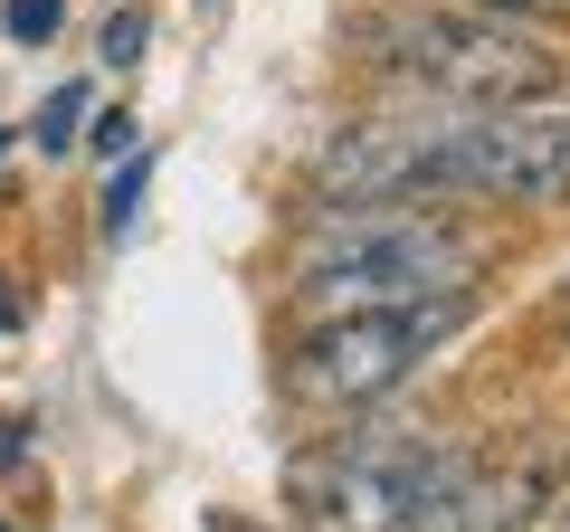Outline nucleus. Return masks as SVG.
Instances as JSON below:
<instances>
[{
	"mask_svg": "<svg viewBox=\"0 0 570 532\" xmlns=\"http://www.w3.org/2000/svg\"><path fill=\"white\" fill-rule=\"evenodd\" d=\"M20 456H29V428H20V418H0V466H20Z\"/></svg>",
	"mask_w": 570,
	"mask_h": 532,
	"instance_id": "obj_15",
	"label": "nucleus"
},
{
	"mask_svg": "<svg viewBox=\"0 0 570 532\" xmlns=\"http://www.w3.org/2000/svg\"><path fill=\"white\" fill-rule=\"evenodd\" d=\"M419 447H428V437H409V428H362V437H343V447H324L305 475H295L305 523L314 532H390V523H400V494H409Z\"/></svg>",
	"mask_w": 570,
	"mask_h": 532,
	"instance_id": "obj_5",
	"label": "nucleus"
},
{
	"mask_svg": "<svg viewBox=\"0 0 570 532\" xmlns=\"http://www.w3.org/2000/svg\"><path fill=\"white\" fill-rule=\"evenodd\" d=\"M20 314L29 305H20V286H10V266H0V333H20Z\"/></svg>",
	"mask_w": 570,
	"mask_h": 532,
	"instance_id": "obj_14",
	"label": "nucleus"
},
{
	"mask_svg": "<svg viewBox=\"0 0 570 532\" xmlns=\"http://www.w3.org/2000/svg\"><path fill=\"white\" fill-rule=\"evenodd\" d=\"M58 20H67V0H10V10H0V29H10V39H20V48L58 39Z\"/></svg>",
	"mask_w": 570,
	"mask_h": 532,
	"instance_id": "obj_9",
	"label": "nucleus"
},
{
	"mask_svg": "<svg viewBox=\"0 0 570 532\" xmlns=\"http://www.w3.org/2000/svg\"><path fill=\"white\" fill-rule=\"evenodd\" d=\"M466 314H475V295H428V305H381V314H324V324H305V343L285 362V390H295L305 410L390 400Z\"/></svg>",
	"mask_w": 570,
	"mask_h": 532,
	"instance_id": "obj_4",
	"label": "nucleus"
},
{
	"mask_svg": "<svg viewBox=\"0 0 570 532\" xmlns=\"http://www.w3.org/2000/svg\"><path fill=\"white\" fill-rule=\"evenodd\" d=\"M466 10H494V20H570V0H466Z\"/></svg>",
	"mask_w": 570,
	"mask_h": 532,
	"instance_id": "obj_11",
	"label": "nucleus"
},
{
	"mask_svg": "<svg viewBox=\"0 0 570 532\" xmlns=\"http://www.w3.org/2000/svg\"><path fill=\"white\" fill-rule=\"evenodd\" d=\"M86 144H96L105 162H124V152H134V115H96V134H86Z\"/></svg>",
	"mask_w": 570,
	"mask_h": 532,
	"instance_id": "obj_12",
	"label": "nucleus"
},
{
	"mask_svg": "<svg viewBox=\"0 0 570 532\" xmlns=\"http://www.w3.org/2000/svg\"><path fill=\"white\" fill-rule=\"evenodd\" d=\"M142 29H153L142 10H115V20H105V67H134L142 58Z\"/></svg>",
	"mask_w": 570,
	"mask_h": 532,
	"instance_id": "obj_10",
	"label": "nucleus"
},
{
	"mask_svg": "<svg viewBox=\"0 0 570 532\" xmlns=\"http://www.w3.org/2000/svg\"><path fill=\"white\" fill-rule=\"evenodd\" d=\"M428 295H475V238L438 209H324L295 247V314H381V305H428Z\"/></svg>",
	"mask_w": 570,
	"mask_h": 532,
	"instance_id": "obj_2",
	"label": "nucleus"
},
{
	"mask_svg": "<svg viewBox=\"0 0 570 532\" xmlns=\"http://www.w3.org/2000/svg\"><path fill=\"white\" fill-rule=\"evenodd\" d=\"M542 324H551V333H561V343H570V276H561V286H551V305H542Z\"/></svg>",
	"mask_w": 570,
	"mask_h": 532,
	"instance_id": "obj_13",
	"label": "nucleus"
},
{
	"mask_svg": "<svg viewBox=\"0 0 570 532\" xmlns=\"http://www.w3.org/2000/svg\"><path fill=\"white\" fill-rule=\"evenodd\" d=\"M551 532H570V485H561V494H551Z\"/></svg>",
	"mask_w": 570,
	"mask_h": 532,
	"instance_id": "obj_16",
	"label": "nucleus"
},
{
	"mask_svg": "<svg viewBox=\"0 0 570 532\" xmlns=\"http://www.w3.org/2000/svg\"><path fill=\"white\" fill-rule=\"evenodd\" d=\"M142 181H153V162L134 152V162L115 171V190H105V238H124V228H134V209H142Z\"/></svg>",
	"mask_w": 570,
	"mask_h": 532,
	"instance_id": "obj_8",
	"label": "nucleus"
},
{
	"mask_svg": "<svg viewBox=\"0 0 570 532\" xmlns=\"http://www.w3.org/2000/svg\"><path fill=\"white\" fill-rule=\"evenodd\" d=\"M428 200L561 209L570 200V115H523V105H438V115H428Z\"/></svg>",
	"mask_w": 570,
	"mask_h": 532,
	"instance_id": "obj_3",
	"label": "nucleus"
},
{
	"mask_svg": "<svg viewBox=\"0 0 570 532\" xmlns=\"http://www.w3.org/2000/svg\"><path fill=\"white\" fill-rule=\"evenodd\" d=\"M343 48L428 105H532L561 86V58L532 48L523 20H494L466 0H371L343 20Z\"/></svg>",
	"mask_w": 570,
	"mask_h": 532,
	"instance_id": "obj_1",
	"label": "nucleus"
},
{
	"mask_svg": "<svg viewBox=\"0 0 570 532\" xmlns=\"http://www.w3.org/2000/svg\"><path fill=\"white\" fill-rule=\"evenodd\" d=\"M0 532H10V523H0Z\"/></svg>",
	"mask_w": 570,
	"mask_h": 532,
	"instance_id": "obj_17",
	"label": "nucleus"
},
{
	"mask_svg": "<svg viewBox=\"0 0 570 532\" xmlns=\"http://www.w3.org/2000/svg\"><path fill=\"white\" fill-rule=\"evenodd\" d=\"M542 504H551V475L542 466H494V475L475 466L456 532H532V523H542Z\"/></svg>",
	"mask_w": 570,
	"mask_h": 532,
	"instance_id": "obj_6",
	"label": "nucleus"
},
{
	"mask_svg": "<svg viewBox=\"0 0 570 532\" xmlns=\"http://www.w3.org/2000/svg\"><path fill=\"white\" fill-rule=\"evenodd\" d=\"M77 124H86V86H58V96L39 105V152H67V144H77Z\"/></svg>",
	"mask_w": 570,
	"mask_h": 532,
	"instance_id": "obj_7",
	"label": "nucleus"
}]
</instances>
